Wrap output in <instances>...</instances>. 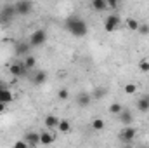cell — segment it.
<instances>
[{
	"label": "cell",
	"mask_w": 149,
	"mask_h": 148,
	"mask_svg": "<svg viewBox=\"0 0 149 148\" xmlns=\"http://www.w3.org/2000/svg\"><path fill=\"white\" fill-rule=\"evenodd\" d=\"M66 30L73 35V37H85L88 33V26L87 23L80 18V16H71L68 21H66Z\"/></svg>",
	"instance_id": "6da1fadb"
},
{
	"label": "cell",
	"mask_w": 149,
	"mask_h": 148,
	"mask_svg": "<svg viewBox=\"0 0 149 148\" xmlns=\"http://www.w3.org/2000/svg\"><path fill=\"white\" fill-rule=\"evenodd\" d=\"M30 45L31 47H42L45 42H47V32L45 30H42V28H38V30H35L31 35H30Z\"/></svg>",
	"instance_id": "7a4b0ae2"
},
{
	"label": "cell",
	"mask_w": 149,
	"mask_h": 148,
	"mask_svg": "<svg viewBox=\"0 0 149 148\" xmlns=\"http://www.w3.org/2000/svg\"><path fill=\"white\" fill-rule=\"evenodd\" d=\"M135 136H137V129H135V127H132V125H127V127H123V129L118 132V138H120L125 145L132 143V141L135 140Z\"/></svg>",
	"instance_id": "3957f363"
},
{
	"label": "cell",
	"mask_w": 149,
	"mask_h": 148,
	"mask_svg": "<svg viewBox=\"0 0 149 148\" xmlns=\"http://www.w3.org/2000/svg\"><path fill=\"white\" fill-rule=\"evenodd\" d=\"M118 28H120V18H118L116 14H108L106 19H104V30H106L108 33H113V32H116Z\"/></svg>",
	"instance_id": "277c9868"
},
{
	"label": "cell",
	"mask_w": 149,
	"mask_h": 148,
	"mask_svg": "<svg viewBox=\"0 0 149 148\" xmlns=\"http://www.w3.org/2000/svg\"><path fill=\"white\" fill-rule=\"evenodd\" d=\"M14 9H16V14L19 16H28L33 9V4L31 2H26V0H19L17 4H14Z\"/></svg>",
	"instance_id": "5b68a950"
},
{
	"label": "cell",
	"mask_w": 149,
	"mask_h": 148,
	"mask_svg": "<svg viewBox=\"0 0 149 148\" xmlns=\"http://www.w3.org/2000/svg\"><path fill=\"white\" fill-rule=\"evenodd\" d=\"M54 141H56V134H54L52 131L45 129V131H42V132H40V145L49 147V145H52Z\"/></svg>",
	"instance_id": "8992f818"
},
{
	"label": "cell",
	"mask_w": 149,
	"mask_h": 148,
	"mask_svg": "<svg viewBox=\"0 0 149 148\" xmlns=\"http://www.w3.org/2000/svg\"><path fill=\"white\" fill-rule=\"evenodd\" d=\"M9 72H10L12 77L19 78V77H24L28 70L24 68V65H23V63H14V65H10V66H9Z\"/></svg>",
	"instance_id": "52a82bcc"
},
{
	"label": "cell",
	"mask_w": 149,
	"mask_h": 148,
	"mask_svg": "<svg viewBox=\"0 0 149 148\" xmlns=\"http://www.w3.org/2000/svg\"><path fill=\"white\" fill-rule=\"evenodd\" d=\"M23 140L28 143V147L37 148L38 145H40V132H33V131H31V132H26Z\"/></svg>",
	"instance_id": "ba28073f"
},
{
	"label": "cell",
	"mask_w": 149,
	"mask_h": 148,
	"mask_svg": "<svg viewBox=\"0 0 149 148\" xmlns=\"http://www.w3.org/2000/svg\"><path fill=\"white\" fill-rule=\"evenodd\" d=\"M59 120H61V118H57L56 115H47V117L43 118L45 129H49V131H52V129H57V125H59Z\"/></svg>",
	"instance_id": "9c48e42d"
},
{
	"label": "cell",
	"mask_w": 149,
	"mask_h": 148,
	"mask_svg": "<svg viewBox=\"0 0 149 148\" xmlns=\"http://www.w3.org/2000/svg\"><path fill=\"white\" fill-rule=\"evenodd\" d=\"M16 98H14V94H12V91L10 89H0V103H3V105H9V103H12Z\"/></svg>",
	"instance_id": "30bf717a"
},
{
	"label": "cell",
	"mask_w": 149,
	"mask_h": 148,
	"mask_svg": "<svg viewBox=\"0 0 149 148\" xmlns=\"http://www.w3.org/2000/svg\"><path fill=\"white\" fill-rule=\"evenodd\" d=\"M118 120L127 127V125H132V122H134V115L130 113V110H125V108H123V111L118 115Z\"/></svg>",
	"instance_id": "8fae6325"
},
{
	"label": "cell",
	"mask_w": 149,
	"mask_h": 148,
	"mask_svg": "<svg viewBox=\"0 0 149 148\" xmlns=\"http://www.w3.org/2000/svg\"><path fill=\"white\" fill-rule=\"evenodd\" d=\"M30 42H19L17 45H16V54L17 56H30Z\"/></svg>",
	"instance_id": "7c38bea8"
},
{
	"label": "cell",
	"mask_w": 149,
	"mask_h": 148,
	"mask_svg": "<svg viewBox=\"0 0 149 148\" xmlns=\"http://www.w3.org/2000/svg\"><path fill=\"white\" fill-rule=\"evenodd\" d=\"M90 101H92V96H90L88 92H80V94L76 96V103H78V106H81V108L88 106Z\"/></svg>",
	"instance_id": "4fadbf2b"
},
{
	"label": "cell",
	"mask_w": 149,
	"mask_h": 148,
	"mask_svg": "<svg viewBox=\"0 0 149 148\" xmlns=\"http://www.w3.org/2000/svg\"><path fill=\"white\" fill-rule=\"evenodd\" d=\"M90 7L94 11H97V12H102V11L108 9V0H92L90 2Z\"/></svg>",
	"instance_id": "5bb4252c"
},
{
	"label": "cell",
	"mask_w": 149,
	"mask_h": 148,
	"mask_svg": "<svg viewBox=\"0 0 149 148\" xmlns=\"http://www.w3.org/2000/svg\"><path fill=\"white\" fill-rule=\"evenodd\" d=\"M90 127H92L94 131H104V127H106V122H104V118H101V117H95V118H92V120H90Z\"/></svg>",
	"instance_id": "9a60e30c"
},
{
	"label": "cell",
	"mask_w": 149,
	"mask_h": 148,
	"mask_svg": "<svg viewBox=\"0 0 149 148\" xmlns=\"http://www.w3.org/2000/svg\"><path fill=\"white\" fill-rule=\"evenodd\" d=\"M0 14H2V19H5V21H7V19H10V18L16 14V9H14V5H5V7L2 9V12H0Z\"/></svg>",
	"instance_id": "2e32d148"
},
{
	"label": "cell",
	"mask_w": 149,
	"mask_h": 148,
	"mask_svg": "<svg viewBox=\"0 0 149 148\" xmlns=\"http://www.w3.org/2000/svg\"><path fill=\"white\" fill-rule=\"evenodd\" d=\"M31 80H33V84H35V85H42V84L47 80V73H45V72H42V70H38V72H35V75H33V78H31Z\"/></svg>",
	"instance_id": "e0dca14e"
},
{
	"label": "cell",
	"mask_w": 149,
	"mask_h": 148,
	"mask_svg": "<svg viewBox=\"0 0 149 148\" xmlns=\"http://www.w3.org/2000/svg\"><path fill=\"white\" fill-rule=\"evenodd\" d=\"M137 110L142 111V113L149 111V96H144V98H141L137 101Z\"/></svg>",
	"instance_id": "ac0fdd59"
},
{
	"label": "cell",
	"mask_w": 149,
	"mask_h": 148,
	"mask_svg": "<svg viewBox=\"0 0 149 148\" xmlns=\"http://www.w3.org/2000/svg\"><path fill=\"white\" fill-rule=\"evenodd\" d=\"M57 131H59V132H64V134L70 132V131H71V122L66 120V118H61V120H59V125H57Z\"/></svg>",
	"instance_id": "d6986e66"
},
{
	"label": "cell",
	"mask_w": 149,
	"mask_h": 148,
	"mask_svg": "<svg viewBox=\"0 0 149 148\" xmlns=\"http://www.w3.org/2000/svg\"><path fill=\"white\" fill-rule=\"evenodd\" d=\"M125 26H127L130 32H137V30H139V26H141V23H139L135 18H128V19L125 21Z\"/></svg>",
	"instance_id": "ffe728a7"
},
{
	"label": "cell",
	"mask_w": 149,
	"mask_h": 148,
	"mask_svg": "<svg viewBox=\"0 0 149 148\" xmlns=\"http://www.w3.org/2000/svg\"><path fill=\"white\" fill-rule=\"evenodd\" d=\"M23 65H24V68H26V70H31V68H35V66H37V58L30 54V56H26V58H24Z\"/></svg>",
	"instance_id": "44dd1931"
},
{
	"label": "cell",
	"mask_w": 149,
	"mask_h": 148,
	"mask_svg": "<svg viewBox=\"0 0 149 148\" xmlns=\"http://www.w3.org/2000/svg\"><path fill=\"white\" fill-rule=\"evenodd\" d=\"M108 111H109L111 115H116V117H118V115L123 111V106H121L120 103H111V105H109V108H108Z\"/></svg>",
	"instance_id": "7402d4cb"
},
{
	"label": "cell",
	"mask_w": 149,
	"mask_h": 148,
	"mask_svg": "<svg viewBox=\"0 0 149 148\" xmlns=\"http://www.w3.org/2000/svg\"><path fill=\"white\" fill-rule=\"evenodd\" d=\"M123 91H125V94H128V96H132V94H135L137 92V84H125V87H123Z\"/></svg>",
	"instance_id": "603a6c76"
},
{
	"label": "cell",
	"mask_w": 149,
	"mask_h": 148,
	"mask_svg": "<svg viewBox=\"0 0 149 148\" xmlns=\"http://www.w3.org/2000/svg\"><path fill=\"white\" fill-rule=\"evenodd\" d=\"M57 98H59L61 101L70 99V91H68V89H59V91H57Z\"/></svg>",
	"instance_id": "cb8c5ba5"
},
{
	"label": "cell",
	"mask_w": 149,
	"mask_h": 148,
	"mask_svg": "<svg viewBox=\"0 0 149 148\" xmlns=\"http://www.w3.org/2000/svg\"><path fill=\"white\" fill-rule=\"evenodd\" d=\"M139 70L144 72V73H148L149 72V59H141L139 61Z\"/></svg>",
	"instance_id": "d4e9b609"
},
{
	"label": "cell",
	"mask_w": 149,
	"mask_h": 148,
	"mask_svg": "<svg viewBox=\"0 0 149 148\" xmlns=\"http://www.w3.org/2000/svg\"><path fill=\"white\" fill-rule=\"evenodd\" d=\"M12 148H30V147H28V143H26L24 140H17V141L12 145Z\"/></svg>",
	"instance_id": "484cf974"
},
{
	"label": "cell",
	"mask_w": 149,
	"mask_h": 148,
	"mask_svg": "<svg viewBox=\"0 0 149 148\" xmlns=\"http://www.w3.org/2000/svg\"><path fill=\"white\" fill-rule=\"evenodd\" d=\"M137 32H139L141 35H148V33H149V25H146V23H144V25H141Z\"/></svg>",
	"instance_id": "4316f807"
},
{
	"label": "cell",
	"mask_w": 149,
	"mask_h": 148,
	"mask_svg": "<svg viewBox=\"0 0 149 148\" xmlns=\"http://www.w3.org/2000/svg\"><path fill=\"white\" fill-rule=\"evenodd\" d=\"M5 110H7V105H3V103H0V113H3Z\"/></svg>",
	"instance_id": "83f0119b"
},
{
	"label": "cell",
	"mask_w": 149,
	"mask_h": 148,
	"mask_svg": "<svg viewBox=\"0 0 149 148\" xmlns=\"http://www.w3.org/2000/svg\"><path fill=\"white\" fill-rule=\"evenodd\" d=\"M0 89H5V85H3V82H0Z\"/></svg>",
	"instance_id": "f1b7e54d"
},
{
	"label": "cell",
	"mask_w": 149,
	"mask_h": 148,
	"mask_svg": "<svg viewBox=\"0 0 149 148\" xmlns=\"http://www.w3.org/2000/svg\"><path fill=\"white\" fill-rule=\"evenodd\" d=\"M125 148H128V147H125Z\"/></svg>",
	"instance_id": "f546056e"
},
{
	"label": "cell",
	"mask_w": 149,
	"mask_h": 148,
	"mask_svg": "<svg viewBox=\"0 0 149 148\" xmlns=\"http://www.w3.org/2000/svg\"><path fill=\"white\" fill-rule=\"evenodd\" d=\"M144 148H148V147H144Z\"/></svg>",
	"instance_id": "4dcf8cb0"
},
{
	"label": "cell",
	"mask_w": 149,
	"mask_h": 148,
	"mask_svg": "<svg viewBox=\"0 0 149 148\" xmlns=\"http://www.w3.org/2000/svg\"><path fill=\"white\" fill-rule=\"evenodd\" d=\"M30 148H31V147H30Z\"/></svg>",
	"instance_id": "1f68e13d"
}]
</instances>
